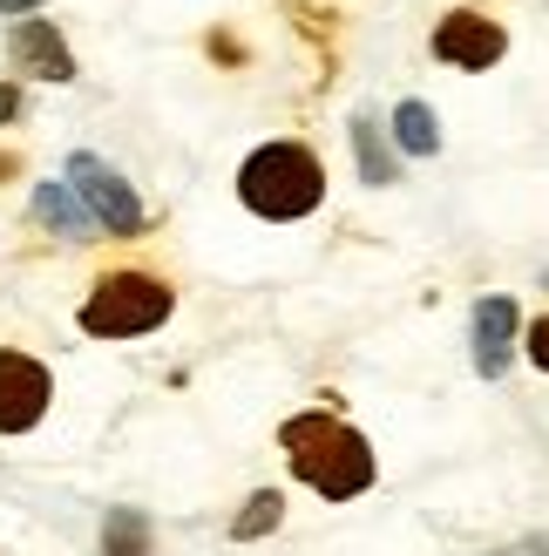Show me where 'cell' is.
I'll return each instance as SVG.
<instances>
[{
    "label": "cell",
    "mask_w": 549,
    "mask_h": 556,
    "mask_svg": "<svg viewBox=\"0 0 549 556\" xmlns=\"http://www.w3.org/2000/svg\"><path fill=\"white\" fill-rule=\"evenodd\" d=\"M0 177H14V156L8 150H0Z\"/></svg>",
    "instance_id": "obj_17"
},
{
    "label": "cell",
    "mask_w": 549,
    "mask_h": 556,
    "mask_svg": "<svg viewBox=\"0 0 549 556\" xmlns=\"http://www.w3.org/2000/svg\"><path fill=\"white\" fill-rule=\"evenodd\" d=\"M279 516H285V495H279V489H258L252 503H244V509L231 516V536H238V543L271 536V530H279Z\"/></svg>",
    "instance_id": "obj_13"
},
{
    "label": "cell",
    "mask_w": 549,
    "mask_h": 556,
    "mask_svg": "<svg viewBox=\"0 0 549 556\" xmlns=\"http://www.w3.org/2000/svg\"><path fill=\"white\" fill-rule=\"evenodd\" d=\"M523 353H529V359H536V367L549 374V313H542V319H536V326L523 332Z\"/></svg>",
    "instance_id": "obj_14"
},
{
    "label": "cell",
    "mask_w": 549,
    "mask_h": 556,
    "mask_svg": "<svg viewBox=\"0 0 549 556\" xmlns=\"http://www.w3.org/2000/svg\"><path fill=\"white\" fill-rule=\"evenodd\" d=\"M62 177H68V190L81 198V211L95 217V231H102V238H136V231H143V198L129 190V177L116 170V163H102V156H89V150H75Z\"/></svg>",
    "instance_id": "obj_4"
},
{
    "label": "cell",
    "mask_w": 549,
    "mask_h": 556,
    "mask_svg": "<svg viewBox=\"0 0 549 556\" xmlns=\"http://www.w3.org/2000/svg\"><path fill=\"white\" fill-rule=\"evenodd\" d=\"M0 14H14V21H27V14H41V0H0Z\"/></svg>",
    "instance_id": "obj_16"
},
{
    "label": "cell",
    "mask_w": 549,
    "mask_h": 556,
    "mask_svg": "<svg viewBox=\"0 0 549 556\" xmlns=\"http://www.w3.org/2000/svg\"><path fill=\"white\" fill-rule=\"evenodd\" d=\"M353 163L367 184H394V150L380 136V116H353Z\"/></svg>",
    "instance_id": "obj_11"
},
{
    "label": "cell",
    "mask_w": 549,
    "mask_h": 556,
    "mask_svg": "<svg viewBox=\"0 0 549 556\" xmlns=\"http://www.w3.org/2000/svg\"><path fill=\"white\" fill-rule=\"evenodd\" d=\"M35 217H41L54 238H102L95 217L81 211V198H75L68 184H41V190H35Z\"/></svg>",
    "instance_id": "obj_9"
},
{
    "label": "cell",
    "mask_w": 549,
    "mask_h": 556,
    "mask_svg": "<svg viewBox=\"0 0 549 556\" xmlns=\"http://www.w3.org/2000/svg\"><path fill=\"white\" fill-rule=\"evenodd\" d=\"M8 54H14V68L41 75V81H75V54H68V41H62V35H54V21H41V14L14 21Z\"/></svg>",
    "instance_id": "obj_8"
},
{
    "label": "cell",
    "mask_w": 549,
    "mask_h": 556,
    "mask_svg": "<svg viewBox=\"0 0 549 556\" xmlns=\"http://www.w3.org/2000/svg\"><path fill=\"white\" fill-rule=\"evenodd\" d=\"M279 441H285L292 476L312 495H325V503H353V495L373 489V441L353 421H340L333 407L292 414V421L279 428Z\"/></svg>",
    "instance_id": "obj_1"
},
{
    "label": "cell",
    "mask_w": 549,
    "mask_h": 556,
    "mask_svg": "<svg viewBox=\"0 0 549 556\" xmlns=\"http://www.w3.org/2000/svg\"><path fill=\"white\" fill-rule=\"evenodd\" d=\"M54 401V374L41 367L35 353L0 346V434H27Z\"/></svg>",
    "instance_id": "obj_5"
},
{
    "label": "cell",
    "mask_w": 549,
    "mask_h": 556,
    "mask_svg": "<svg viewBox=\"0 0 549 556\" xmlns=\"http://www.w3.org/2000/svg\"><path fill=\"white\" fill-rule=\"evenodd\" d=\"M394 143H400L407 156H442V123H434V109H427L421 96H407V102L394 109Z\"/></svg>",
    "instance_id": "obj_10"
},
{
    "label": "cell",
    "mask_w": 549,
    "mask_h": 556,
    "mask_svg": "<svg viewBox=\"0 0 549 556\" xmlns=\"http://www.w3.org/2000/svg\"><path fill=\"white\" fill-rule=\"evenodd\" d=\"M434 54H442L448 68L482 75V68H496L502 54H509V27H502L496 14L455 8V14H442V27H434Z\"/></svg>",
    "instance_id": "obj_6"
},
{
    "label": "cell",
    "mask_w": 549,
    "mask_h": 556,
    "mask_svg": "<svg viewBox=\"0 0 549 556\" xmlns=\"http://www.w3.org/2000/svg\"><path fill=\"white\" fill-rule=\"evenodd\" d=\"M238 198H244V211L271 217V225L312 217L325 204V163L306 143H258L238 163Z\"/></svg>",
    "instance_id": "obj_2"
},
{
    "label": "cell",
    "mask_w": 549,
    "mask_h": 556,
    "mask_svg": "<svg viewBox=\"0 0 549 556\" xmlns=\"http://www.w3.org/2000/svg\"><path fill=\"white\" fill-rule=\"evenodd\" d=\"M177 313V292L163 286V278L150 271H108L95 278V292L81 299V332L89 340H143V332H156L163 319Z\"/></svg>",
    "instance_id": "obj_3"
},
{
    "label": "cell",
    "mask_w": 549,
    "mask_h": 556,
    "mask_svg": "<svg viewBox=\"0 0 549 556\" xmlns=\"http://www.w3.org/2000/svg\"><path fill=\"white\" fill-rule=\"evenodd\" d=\"M102 556H150V522L136 509H108L102 522Z\"/></svg>",
    "instance_id": "obj_12"
},
{
    "label": "cell",
    "mask_w": 549,
    "mask_h": 556,
    "mask_svg": "<svg viewBox=\"0 0 549 556\" xmlns=\"http://www.w3.org/2000/svg\"><path fill=\"white\" fill-rule=\"evenodd\" d=\"M542 286H549V278H542Z\"/></svg>",
    "instance_id": "obj_18"
},
{
    "label": "cell",
    "mask_w": 549,
    "mask_h": 556,
    "mask_svg": "<svg viewBox=\"0 0 549 556\" xmlns=\"http://www.w3.org/2000/svg\"><path fill=\"white\" fill-rule=\"evenodd\" d=\"M21 116V89H14V81H0V129H8Z\"/></svg>",
    "instance_id": "obj_15"
},
{
    "label": "cell",
    "mask_w": 549,
    "mask_h": 556,
    "mask_svg": "<svg viewBox=\"0 0 549 556\" xmlns=\"http://www.w3.org/2000/svg\"><path fill=\"white\" fill-rule=\"evenodd\" d=\"M469 340H475V374L482 380H502L509 359H515V346H523V313H515V299L488 292L475 305V319H469Z\"/></svg>",
    "instance_id": "obj_7"
}]
</instances>
